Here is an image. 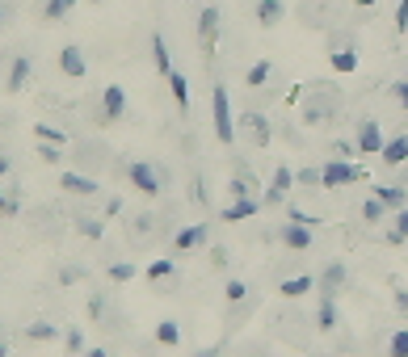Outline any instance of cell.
Instances as JSON below:
<instances>
[{
  "label": "cell",
  "instance_id": "6da1fadb",
  "mask_svg": "<svg viewBox=\"0 0 408 357\" xmlns=\"http://www.w3.org/2000/svg\"><path fill=\"white\" fill-rule=\"evenodd\" d=\"M337 110H341L337 88H333V84H312L308 101H303V122H308V126H320V122H328Z\"/></svg>",
  "mask_w": 408,
  "mask_h": 357
},
{
  "label": "cell",
  "instance_id": "7a4b0ae2",
  "mask_svg": "<svg viewBox=\"0 0 408 357\" xmlns=\"http://www.w3.org/2000/svg\"><path fill=\"white\" fill-rule=\"evenodd\" d=\"M122 177H127L131 189L143 193V197H160V193H165V168L147 164V160H131V164L122 168Z\"/></svg>",
  "mask_w": 408,
  "mask_h": 357
},
{
  "label": "cell",
  "instance_id": "3957f363",
  "mask_svg": "<svg viewBox=\"0 0 408 357\" xmlns=\"http://www.w3.org/2000/svg\"><path fill=\"white\" fill-rule=\"evenodd\" d=\"M211 122H215V139L223 147H232L236 143V118H232V101H228V88L223 84L211 88Z\"/></svg>",
  "mask_w": 408,
  "mask_h": 357
},
{
  "label": "cell",
  "instance_id": "277c9868",
  "mask_svg": "<svg viewBox=\"0 0 408 357\" xmlns=\"http://www.w3.org/2000/svg\"><path fill=\"white\" fill-rule=\"evenodd\" d=\"M122 114H127V88L122 84H106L101 97H97V106H93V122L97 126H114V122H122Z\"/></svg>",
  "mask_w": 408,
  "mask_h": 357
},
{
  "label": "cell",
  "instance_id": "5b68a950",
  "mask_svg": "<svg viewBox=\"0 0 408 357\" xmlns=\"http://www.w3.org/2000/svg\"><path fill=\"white\" fill-rule=\"evenodd\" d=\"M72 160H76V168H84V173H101L106 164H114V160H110V147L101 143V139H80V143L72 147Z\"/></svg>",
  "mask_w": 408,
  "mask_h": 357
},
{
  "label": "cell",
  "instance_id": "8992f818",
  "mask_svg": "<svg viewBox=\"0 0 408 357\" xmlns=\"http://www.w3.org/2000/svg\"><path fill=\"white\" fill-rule=\"evenodd\" d=\"M362 177L367 173L358 164H349L345 156H337V160H328L320 168V189H341V185H353V181H362Z\"/></svg>",
  "mask_w": 408,
  "mask_h": 357
},
{
  "label": "cell",
  "instance_id": "52a82bcc",
  "mask_svg": "<svg viewBox=\"0 0 408 357\" xmlns=\"http://www.w3.org/2000/svg\"><path fill=\"white\" fill-rule=\"evenodd\" d=\"M295 185H299V181H295V168H290V164H278L274 177H270V185H266V193H261V202H266V206H282L286 193H290Z\"/></svg>",
  "mask_w": 408,
  "mask_h": 357
},
{
  "label": "cell",
  "instance_id": "ba28073f",
  "mask_svg": "<svg viewBox=\"0 0 408 357\" xmlns=\"http://www.w3.org/2000/svg\"><path fill=\"white\" fill-rule=\"evenodd\" d=\"M383 126H379V118H362L358 122V139H353V147H358V156H379L383 151Z\"/></svg>",
  "mask_w": 408,
  "mask_h": 357
},
{
  "label": "cell",
  "instance_id": "9c48e42d",
  "mask_svg": "<svg viewBox=\"0 0 408 357\" xmlns=\"http://www.w3.org/2000/svg\"><path fill=\"white\" fill-rule=\"evenodd\" d=\"M278 240H282V248H290V252H308L316 235H312V223L290 219V223H282V227H278Z\"/></svg>",
  "mask_w": 408,
  "mask_h": 357
},
{
  "label": "cell",
  "instance_id": "30bf717a",
  "mask_svg": "<svg viewBox=\"0 0 408 357\" xmlns=\"http://www.w3.org/2000/svg\"><path fill=\"white\" fill-rule=\"evenodd\" d=\"M240 135L248 139V147H270V122H266V114H257V110H248L244 118H240Z\"/></svg>",
  "mask_w": 408,
  "mask_h": 357
},
{
  "label": "cell",
  "instance_id": "8fae6325",
  "mask_svg": "<svg viewBox=\"0 0 408 357\" xmlns=\"http://www.w3.org/2000/svg\"><path fill=\"white\" fill-rule=\"evenodd\" d=\"M215 38H219V9L207 5V9L198 13V42H202L207 55H215Z\"/></svg>",
  "mask_w": 408,
  "mask_h": 357
},
{
  "label": "cell",
  "instance_id": "7c38bea8",
  "mask_svg": "<svg viewBox=\"0 0 408 357\" xmlns=\"http://www.w3.org/2000/svg\"><path fill=\"white\" fill-rule=\"evenodd\" d=\"M59 72H64L68 80H84V76H89V59H84V50H80L76 42H68V46L59 50Z\"/></svg>",
  "mask_w": 408,
  "mask_h": 357
},
{
  "label": "cell",
  "instance_id": "4fadbf2b",
  "mask_svg": "<svg viewBox=\"0 0 408 357\" xmlns=\"http://www.w3.org/2000/svg\"><path fill=\"white\" fill-rule=\"evenodd\" d=\"M59 189H68V193H80V197H97L101 193V185L93 181V173H84V168H72V173H64L59 177Z\"/></svg>",
  "mask_w": 408,
  "mask_h": 357
},
{
  "label": "cell",
  "instance_id": "5bb4252c",
  "mask_svg": "<svg viewBox=\"0 0 408 357\" xmlns=\"http://www.w3.org/2000/svg\"><path fill=\"white\" fill-rule=\"evenodd\" d=\"M30 72H34V59L17 50V55L9 59V72H5V88H9V93H21L26 80H30Z\"/></svg>",
  "mask_w": 408,
  "mask_h": 357
},
{
  "label": "cell",
  "instance_id": "9a60e30c",
  "mask_svg": "<svg viewBox=\"0 0 408 357\" xmlns=\"http://www.w3.org/2000/svg\"><path fill=\"white\" fill-rule=\"evenodd\" d=\"M207 235H211V227H207V223H189V227L173 231V252H189V248H202V244H207Z\"/></svg>",
  "mask_w": 408,
  "mask_h": 357
},
{
  "label": "cell",
  "instance_id": "2e32d148",
  "mask_svg": "<svg viewBox=\"0 0 408 357\" xmlns=\"http://www.w3.org/2000/svg\"><path fill=\"white\" fill-rule=\"evenodd\" d=\"M261 206H266L261 197H236L232 206H223V211H219V219H223V223H244V219H252V215H257Z\"/></svg>",
  "mask_w": 408,
  "mask_h": 357
},
{
  "label": "cell",
  "instance_id": "e0dca14e",
  "mask_svg": "<svg viewBox=\"0 0 408 357\" xmlns=\"http://www.w3.org/2000/svg\"><path fill=\"white\" fill-rule=\"evenodd\" d=\"M341 286H345V265H341V261H328V265L320 269V278H316V290L337 298V294H341Z\"/></svg>",
  "mask_w": 408,
  "mask_h": 357
},
{
  "label": "cell",
  "instance_id": "ac0fdd59",
  "mask_svg": "<svg viewBox=\"0 0 408 357\" xmlns=\"http://www.w3.org/2000/svg\"><path fill=\"white\" fill-rule=\"evenodd\" d=\"M379 156H383V164H387V168H400V164H408V135H396V139H387Z\"/></svg>",
  "mask_w": 408,
  "mask_h": 357
},
{
  "label": "cell",
  "instance_id": "d6986e66",
  "mask_svg": "<svg viewBox=\"0 0 408 357\" xmlns=\"http://www.w3.org/2000/svg\"><path fill=\"white\" fill-rule=\"evenodd\" d=\"M341 324V316H337V298L333 294H320V302H316V328L320 332H333Z\"/></svg>",
  "mask_w": 408,
  "mask_h": 357
},
{
  "label": "cell",
  "instance_id": "ffe728a7",
  "mask_svg": "<svg viewBox=\"0 0 408 357\" xmlns=\"http://www.w3.org/2000/svg\"><path fill=\"white\" fill-rule=\"evenodd\" d=\"M143 278H147L151 286H165V282H173V278H177V261H173V257H156V261L147 265V273H143Z\"/></svg>",
  "mask_w": 408,
  "mask_h": 357
},
{
  "label": "cell",
  "instance_id": "44dd1931",
  "mask_svg": "<svg viewBox=\"0 0 408 357\" xmlns=\"http://www.w3.org/2000/svg\"><path fill=\"white\" fill-rule=\"evenodd\" d=\"M151 64H156V72L169 80V72H173V55H169V42H165V34H160V30L151 34Z\"/></svg>",
  "mask_w": 408,
  "mask_h": 357
},
{
  "label": "cell",
  "instance_id": "7402d4cb",
  "mask_svg": "<svg viewBox=\"0 0 408 357\" xmlns=\"http://www.w3.org/2000/svg\"><path fill=\"white\" fill-rule=\"evenodd\" d=\"M371 193L383 202L387 211H400V206H408V189H404V185H375Z\"/></svg>",
  "mask_w": 408,
  "mask_h": 357
},
{
  "label": "cell",
  "instance_id": "603a6c76",
  "mask_svg": "<svg viewBox=\"0 0 408 357\" xmlns=\"http://www.w3.org/2000/svg\"><path fill=\"white\" fill-rule=\"evenodd\" d=\"M282 17H286V5H282V0H257V21H261L266 30L282 26Z\"/></svg>",
  "mask_w": 408,
  "mask_h": 357
},
{
  "label": "cell",
  "instance_id": "cb8c5ba5",
  "mask_svg": "<svg viewBox=\"0 0 408 357\" xmlns=\"http://www.w3.org/2000/svg\"><path fill=\"white\" fill-rule=\"evenodd\" d=\"M299 17H303V26L320 30V26H328V21H324V17H328V5H324V0H303V5H299Z\"/></svg>",
  "mask_w": 408,
  "mask_h": 357
},
{
  "label": "cell",
  "instance_id": "d4e9b609",
  "mask_svg": "<svg viewBox=\"0 0 408 357\" xmlns=\"http://www.w3.org/2000/svg\"><path fill=\"white\" fill-rule=\"evenodd\" d=\"M156 223H160L156 215H135V219H131V244L139 248L143 240H151V235H156Z\"/></svg>",
  "mask_w": 408,
  "mask_h": 357
},
{
  "label": "cell",
  "instance_id": "484cf974",
  "mask_svg": "<svg viewBox=\"0 0 408 357\" xmlns=\"http://www.w3.org/2000/svg\"><path fill=\"white\" fill-rule=\"evenodd\" d=\"M308 290H316V278H312V273H299V278H286V282L278 286V294H282V298H303Z\"/></svg>",
  "mask_w": 408,
  "mask_h": 357
},
{
  "label": "cell",
  "instance_id": "4316f807",
  "mask_svg": "<svg viewBox=\"0 0 408 357\" xmlns=\"http://www.w3.org/2000/svg\"><path fill=\"white\" fill-rule=\"evenodd\" d=\"M169 93H173V101H177V110L185 114L189 110V80H185V72H169Z\"/></svg>",
  "mask_w": 408,
  "mask_h": 357
},
{
  "label": "cell",
  "instance_id": "83f0119b",
  "mask_svg": "<svg viewBox=\"0 0 408 357\" xmlns=\"http://www.w3.org/2000/svg\"><path fill=\"white\" fill-rule=\"evenodd\" d=\"M156 345L160 349H177L181 345V324L177 320H160L156 324Z\"/></svg>",
  "mask_w": 408,
  "mask_h": 357
},
{
  "label": "cell",
  "instance_id": "f1b7e54d",
  "mask_svg": "<svg viewBox=\"0 0 408 357\" xmlns=\"http://www.w3.org/2000/svg\"><path fill=\"white\" fill-rule=\"evenodd\" d=\"M270 76H274V64L270 59H257V64L248 68V76H244V88H261Z\"/></svg>",
  "mask_w": 408,
  "mask_h": 357
},
{
  "label": "cell",
  "instance_id": "f546056e",
  "mask_svg": "<svg viewBox=\"0 0 408 357\" xmlns=\"http://www.w3.org/2000/svg\"><path fill=\"white\" fill-rule=\"evenodd\" d=\"M333 72H358V50L353 46H341V50H333Z\"/></svg>",
  "mask_w": 408,
  "mask_h": 357
},
{
  "label": "cell",
  "instance_id": "4dcf8cb0",
  "mask_svg": "<svg viewBox=\"0 0 408 357\" xmlns=\"http://www.w3.org/2000/svg\"><path fill=\"white\" fill-rule=\"evenodd\" d=\"M76 0H42V21H64Z\"/></svg>",
  "mask_w": 408,
  "mask_h": 357
},
{
  "label": "cell",
  "instance_id": "1f68e13d",
  "mask_svg": "<svg viewBox=\"0 0 408 357\" xmlns=\"http://www.w3.org/2000/svg\"><path fill=\"white\" fill-rule=\"evenodd\" d=\"M76 231H80L84 240H101V235H106V223L93 219V215H80V219H76Z\"/></svg>",
  "mask_w": 408,
  "mask_h": 357
},
{
  "label": "cell",
  "instance_id": "d6a6232c",
  "mask_svg": "<svg viewBox=\"0 0 408 357\" xmlns=\"http://www.w3.org/2000/svg\"><path fill=\"white\" fill-rule=\"evenodd\" d=\"M404 240H408V206L396 211V227L387 231V244H404Z\"/></svg>",
  "mask_w": 408,
  "mask_h": 357
},
{
  "label": "cell",
  "instance_id": "836d02e7",
  "mask_svg": "<svg viewBox=\"0 0 408 357\" xmlns=\"http://www.w3.org/2000/svg\"><path fill=\"white\" fill-rule=\"evenodd\" d=\"M252 189H257V181L244 177V173H236V177H232V185H228V193H232V197H252Z\"/></svg>",
  "mask_w": 408,
  "mask_h": 357
},
{
  "label": "cell",
  "instance_id": "e575fe53",
  "mask_svg": "<svg viewBox=\"0 0 408 357\" xmlns=\"http://www.w3.org/2000/svg\"><path fill=\"white\" fill-rule=\"evenodd\" d=\"M383 215H387V206H383V202L371 193V197L362 202V219H367V223H383Z\"/></svg>",
  "mask_w": 408,
  "mask_h": 357
},
{
  "label": "cell",
  "instance_id": "d590c367",
  "mask_svg": "<svg viewBox=\"0 0 408 357\" xmlns=\"http://www.w3.org/2000/svg\"><path fill=\"white\" fill-rule=\"evenodd\" d=\"M26 336H30V340H55V336H59V328H55V324H46V320H38V324H30V328H26Z\"/></svg>",
  "mask_w": 408,
  "mask_h": 357
},
{
  "label": "cell",
  "instance_id": "8d00e7d4",
  "mask_svg": "<svg viewBox=\"0 0 408 357\" xmlns=\"http://www.w3.org/2000/svg\"><path fill=\"white\" fill-rule=\"evenodd\" d=\"M34 139L38 143H64V131L59 126H46V122H34Z\"/></svg>",
  "mask_w": 408,
  "mask_h": 357
},
{
  "label": "cell",
  "instance_id": "74e56055",
  "mask_svg": "<svg viewBox=\"0 0 408 357\" xmlns=\"http://www.w3.org/2000/svg\"><path fill=\"white\" fill-rule=\"evenodd\" d=\"M139 278V269L131 265V261H118V265H110V282H135Z\"/></svg>",
  "mask_w": 408,
  "mask_h": 357
},
{
  "label": "cell",
  "instance_id": "f35d334b",
  "mask_svg": "<svg viewBox=\"0 0 408 357\" xmlns=\"http://www.w3.org/2000/svg\"><path fill=\"white\" fill-rule=\"evenodd\" d=\"M64 349H68V353H80V349H84V332H80V324H72V328L64 332Z\"/></svg>",
  "mask_w": 408,
  "mask_h": 357
},
{
  "label": "cell",
  "instance_id": "ab89813d",
  "mask_svg": "<svg viewBox=\"0 0 408 357\" xmlns=\"http://www.w3.org/2000/svg\"><path fill=\"white\" fill-rule=\"evenodd\" d=\"M387 353H391V357H408V328H400V332L387 340Z\"/></svg>",
  "mask_w": 408,
  "mask_h": 357
},
{
  "label": "cell",
  "instance_id": "60d3db41",
  "mask_svg": "<svg viewBox=\"0 0 408 357\" xmlns=\"http://www.w3.org/2000/svg\"><path fill=\"white\" fill-rule=\"evenodd\" d=\"M76 282H84V265H64L59 269V286H76Z\"/></svg>",
  "mask_w": 408,
  "mask_h": 357
},
{
  "label": "cell",
  "instance_id": "b9f144b4",
  "mask_svg": "<svg viewBox=\"0 0 408 357\" xmlns=\"http://www.w3.org/2000/svg\"><path fill=\"white\" fill-rule=\"evenodd\" d=\"M223 298H228V302H244V298H248V282H228Z\"/></svg>",
  "mask_w": 408,
  "mask_h": 357
},
{
  "label": "cell",
  "instance_id": "7bdbcfd3",
  "mask_svg": "<svg viewBox=\"0 0 408 357\" xmlns=\"http://www.w3.org/2000/svg\"><path fill=\"white\" fill-rule=\"evenodd\" d=\"M38 156H42L46 164H59V160H64V151H59V143H42V147H38Z\"/></svg>",
  "mask_w": 408,
  "mask_h": 357
},
{
  "label": "cell",
  "instance_id": "ee69618b",
  "mask_svg": "<svg viewBox=\"0 0 408 357\" xmlns=\"http://www.w3.org/2000/svg\"><path fill=\"white\" fill-rule=\"evenodd\" d=\"M295 181H299V185H308V189H316V185H320V168H299Z\"/></svg>",
  "mask_w": 408,
  "mask_h": 357
},
{
  "label": "cell",
  "instance_id": "f6af8a7d",
  "mask_svg": "<svg viewBox=\"0 0 408 357\" xmlns=\"http://www.w3.org/2000/svg\"><path fill=\"white\" fill-rule=\"evenodd\" d=\"M17 211H21L17 193H0V215H17Z\"/></svg>",
  "mask_w": 408,
  "mask_h": 357
},
{
  "label": "cell",
  "instance_id": "bcb514c9",
  "mask_svg": "<svg viewBox=\"0 0 408 357\" xmlns=\"http://www.w3.org/2000/svg\"><path fill=\"white\" fill-rule=\"evenodd\" d=\"M391 97H396L400 110H408V80H396V84H391Z\"/></svg>",
  "mask_w": 408,
  "mask_h": 357
},
{
  "label": "cell",
  "instance_id": "7dc6e473",
  "mask_svg": "<svg viewBox=\"0 0 408 357\" xmlns=\"http://www.w3.org/2000/svg\"><path fill=\"white\" fill-rule=\"evenodd\" d=\"M396 30L400 34L408 30V0H400V5H396Z\"/></svg>",
  "mask_w": 408,
  "mask_h": 357
},
{
  "label": "cell",
  "instance_id": "c3c4849f",
  "mask_svg": "<svg viewBox=\"0 0 408 357\" xmlns=\"http://www.w3.org/2000/svg\"><path fill=\"white\" fill-rule=\"evenodd\" d=\"M211 265H215V269L228 265V248H211Z\"/></svg>",
  "mask_w": 408,
  "mask_h": 357
},
{
  "label": "cell",
  "instance_id": "681fc988",
  "mask_svg": "<svg viewBox=\"0 0 408 357\" xmlns=\"http://www.w3.org/2000/svg\"><path fill=\"white\" fill-rule=\"evenodd\" d=\"M396 307H400V311H408V294H396Z\"/></svg>",
  "mask_w": 408,
  "mask_h": 357
},
{
  "label": "cell",
  "instance_id": "f907efd6",
  "mask_svg": "<svg viewBox=\"0 0 408 357\" xmlns=\"http://www.w3.org/2000/svg\"><path fill=\"white\" fill-rule=\"evenodd\" d=\"M5 173H9V160H5V156H0V177H5Z\"/></svg>",
  "mask_w": 408,
  "mask_h": 357
},
{
  "label": "cell",
  "instance_id": "816d5d0a",
  "mask_svg": "<svg viewBox=\"0 0 408 357\" xmlns=\"http://www.w3.org/2000/svg\"><path fill=\"white\" fill-rule=\"evenodd\" d=\"M353 5H362V9H371V5H375V0H353Z\"/></svg>",
  "mask_w": 408,
  "mask_h": 357
},
{
  "label": "cell",
  "instance_id": "f5cc1de1",
  "mask_svg": "<svg viewBox=\"0 0 408 357\" xmlns=\"http://www.w3.org/2000/svg\"><path fill=\"white\" fill-rule=\"evenodd\" d=\"M5 353H9V345H5V340H0V357H5Z\"/></svg>",
  "mask_w": 408,
  "mask_h": 357
},
{
  "label": "cell",
  "instance_id": "db71d44e",
  "mask_svg": "<svg viewBox=\"0 0 408 357\" xmlns=\"http://www.w3.org/2000/svg\"><path fill=\"white\" fill-rule=\"evenodd\" d=\"M0 21H5V9H0Z\"/></svg>",
  "mask_w": 408,
  "mask_h": 357
}]
</instances>
